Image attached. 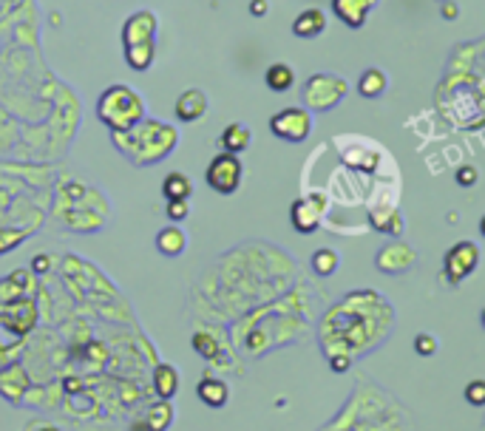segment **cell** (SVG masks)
<instances>
[{
    "label": "cell",
    "mask_w": 485,
    "mask_h": 431,
    "mask_svg": "<svg viewBox=\"0 0 485 431\" xmlns=\"http://www.w3.org/2000/svg\"><path fill=\"white\" fill-rule=\"evenodd\" d=\"M378 4V0H332V12L338 15V20H344L349 29H361L366 23L369 9Z\"/></svg>",
    "instance_id": "8"
},
{
    "label": "cell",
    "mask_w": 485,
    "mask_h": 431,
    "mask_svg": "<svg viewBox=\"0 0 485 431\" xmlns=\"http://www.w3.org/2000/svg\"><path fill=\"white\" fill-rule=\"evenodd\" d=\"M465 400H468L474 408L485 406V380H471V383L465 386Z\"/></svg>",
    "instance_id": "24"
},
{
    "label": "cell",
    "mask_w": 485,
    "mask_h": 431,
    "mask_svg": "<svg viewBox=\"0 0 485 431\" xmlns=\"http://www.w3.org/2000/svg\"><path fill=\"white\" fill-rule=\"evenodd\" d=\"M204 111H207V97L199 88H190L176 100V117L182 122H196Z\"/></svg>",
    "instance_id": "11"
},
{
    "label": "cell",
    "mask_w": 485,
    "mask_h": 431,
    "mask_svg": "<svg viewBox=\"0 0 485 431\" xmlns=\"http://www.w3.org/2000/svg\"><path fill=\"white\" fill-rule=\"evenodd\" d=\"M479 233L485 236V216H482V219H479Z\"/></svg>",
    "instance_id": "32"
},
{
    "label": "cell",
    "mask_w": 485,
    "mask_h": 431,
    "mask_svg": "<svg viewBox=\"0 0 485 431\" xmlns=\"http://www.w3.org/2000/svg\"><path fill=\"white\" fill-rule=\"evenodd\" d=\"M414 250H409L406 244H400V242H392V244H386L380 253H378V259H375V264H378V270H383V273H406L411 264H414Z\"/></svg>",
    "instance_id": "7"
},
{
    "label": "cell",
    "mask_w": 485,
    "mask_h": 431,
    "mask_svg": "<svg viewBox=\"0 0 485 431\" xmlns=\"http://www.w3.org/2000/svg\"><path fill=\"white\" fill-rule=\"evenodd\" d=\"M187 213H190L187 199H173V201H168V207H165V216H168L170 222H185Z\"/></svg>",
    "instance_id": "23"
},
{
    "label": "cell",
    "mask_w": 485,
    "mask_h": 431,
    "mask_svg": "<svg viewBox=\"0 0 485 431\" xmlns=\"http://www.w3.org/2000/svg\"><path fill=\"white\" fill-rule=\"evenodd\" d=\"M270 131L287 142H304L312 131V119L304 108H284L270 119Z\"/></svg>",
    "instance_id": "5"
},
{
    "label": "cell",
    "mask_w": 485,
    "mask_h": 431,
    "mask_svg": "<svg viewBox=\"0 0 485 431\" xmlns=\"http://www.w3.org/2000/svg\"><path fill=\"white\" fill-rule=\"evenodd\" d=\"M97 114L100 119L114 131V134H128L136 128V122L142 119V100L125 88V85H114L108 88L100 102H97Z\"/></svg>",
    "instance_id": "1"
},
{
    "label": "cell",
    "mask_w": 485,
    "mask_h": 431,
    "mask_svg": "<svg viewBox=\"0 0 485 431\" xmlns=\"http://www.w3.org/2000/svg\"><path fill=\"white\" fill-rule=\"evenodd\" d=\"M414 349H417V355H423V358H431V355L437 352V341H434L431 335L420 332V335L414 338Z\"/></svg>",
    "instance_id": "25"
},
{
    "label": "cell",
    "mask_w": 485,
    "mask_h": 431,
    "mask_svg": "<svg viewBox=\"0 0 485 431\" xmlns=\"http://www.w3.org/2000/svg\"><path fill=\"white\" fill-rule=\"evenodd\" d=\"M386 85H389V80H386V74H383L380 69H366V71L361 74V80H358V91H361V97H366V100L380 97V94L386 91Z\"/></svg>",
    "instance_id": "15"
},
{
    "label": "cell",
    "mask_w": 485,
    "mask_h": 431,
    "mask_svg": "<svg viewBox=\"0 0 485 431\" xmlns=\"http://www.w3.org/2000/svg\"><path fill=\"white\" fill-rule=\"evenodd\" d=\"M153 386H156L159 400H170L179 391V372L170 363H159L153 369Z\"/></svg>",
    "instance_id": "13"
},
{
    "label": "cell",
    "mask_w": 485,
    "mask_h": 431,
    "mask_svg": "<svg viewBox=\"0 0 485 431\" xmlns=\"http://www.w3.org/2000/svg\"><path fill=\"white\" fill-rule=\"evenodd\" d=\"M196 394H199V400H201L204 406H210V408H221V406L227 403V397H230V389H227V383H224V380L204 374V380H199V386H196Z\"/></svg>",
    "instance_id": "12"
},
{
    "label": "cell",
    "mask_w": 485,
    "mask_h": 431,
    "mask_svg": "<svg viewBox=\"0 0 485 431\" xmlns=\"http://www.w3.org/2000/svg\"><path fill=\"white\" fill-rule=\"evenodd\" d=\"M477 179H479V173H477V167H474V165H460V167H457V184H462V187H474V184H477Z\"/></svg>",
    "instance_id": "26"
},
{
    "label": "cell",
    "mask_w": 485,
    "mask_h": 431,
    "mask_svg": "<svg viewBox=\"0 0 485 431\" xmlns=\"http://www.w3.org/2000/svg\"><path fill=\"white\" fill-rule=\"evenodd\" d=\"M477 264H479V250H477V244H471V242H457V244L445 253V259H443V273H445L448 284H460L462 278H468V276L477 270Z\"/></svg>",
    "instance_id": "4"
},
{
    "label": "cell",
    "mask_w": 485,
    "mask_h": 431,
    "mask_svg": "<svg viewBox=\"0 0 485 431\" xmlns=\"http://www.w3.org/2000/svg\"><path fill=\"white\" fill-rule=\"evenodd\" d=\"M125 57H128V66H131V69L145 71V69L153 63V40L136 43V46H125Z\"/></svg>",
    "instance_id": "19"
},
{
    "label": "cell",
    "mask_w": 485,
    "mask_h": 431,
    "mask_svg": "<svg viewBox=\"0 0 485 431\" xmlns=\"http://www.w3.org/2000/svg\"><path fill=\"white\" fill-rule=\"evenodd\" d=\"M312 270L318 273V276H332L335 270H338V253L335 250H329V247H324V250H318L315 256H312Z\"/></svg>",
    "instance_id": "21"
},
{
    "label": "cell",
    "mask_w": 485,
    "mask_h": 431,
    "mask_svg": "<svg viewBox=\"0 0 485 431\" xmlns=\"http://www.w3.org/2000/svg\"><path fill=\"white\" fill-rule=\"evenodd\" d=\"M250 15L253 18H264L267 15V0H250Z\"/></svg>",
    "instance_id": "28"
},
{
    "label": "cell",
    "mask_w": 485,
    "mask_h": 431,
    "mask_svg": "<svg viewBox=\"0 0 485 431\" xmlns=\"http://www.w3.org/2000/svg\"><path fill=\"white\" fill-rule=\"evenodd\" d=\"M344 94H346V83L341 77H332V74H315L304 85V102L318 108V111L338 105Z\"/></svg>",
    "instance_id": "2"
},
{
    "label": "cell",
    "mask_w": 485,
    "mask_h": 431,
    "mask_svg": "<svg viewBox=\"0 0 485 431\" xmlns=\"http://www.w3.org/2000/svg\"><path fill=\"white\" fill-rule=\"evenodd\" d=\"M173 411H170V403L168 400H159L156 406H151L148 411V431H165L168 423H170Z\"/></svg>",
    "instance_id": "20"
},
{
    "label": "cell",
    "mask_w": 485,
    "mask_h": 431,
    "mask_svg": "<svg viewBox=\"0 0 485 431\" xmlns=\"http://www.w3.org/2000/svg\"><path fill=\"white\" fill-rule=\"evenodd\" d=\"M386 230H389L392 236H400V233H403V222H400V216H395V219L389 222V228H386Z\"/></svg>",
    "instance_id": "31"
},
{
    "label": "cell",
    "mask_w": 485,
    "mask_h": 431,
    "mask_svg": "<svg viewBox=\"0 0 485 431\" xmlns=\"http://www.w3.org/2000/svg\"><path fill=\"white\" fill-rule=\"evenodd\" d=\"M250 128H245L241 122H233V125H227L224 128V134H221V148L227 150V153H241V150H247L250 148Z\"/></svg>",
    "instance_id": "14"
},
{
    "label": "cell",
    "mask_w": 485,
    "mask_h": 431,
    "mask_svg": "<svg viewBox=\"0 0 485 431\" xmlns=\"http://www.w3.org/2000/svg\"><path fill=\"white\" fill-rule=\"evenodd\" d=\"M190 193H193V184H190V179H187L185 173H170V176H165V182H162V196H165L168 201H173V199H190Z\"/></svg>",
    "instance_id": "17"
},
{
    "label": "cell",
    "mask_w": 485,
    "mask_h": 431,
    "mask_svg": "<svg viewBox=\"0 0 485 431\" xmlns=\"http://www.w3.org/2000/svg\"><path fill=\"white\" fill-rule=\"evenodd\" d=\"M321 213H324V199L321 196H307V199H298L290 210L293 216V228L298 233H315L318 225H321Z\"/></svg>",
    "instance_id": "6"
},
{
    "label": "cell",
    "mask_w": 485,
    "mask_h": 431,
    "mask_svg": "<svg viewBox=\"0 0 485 431\" xmlns=\"http://www.w3.org/2000/svg\"><path fill=\"white\" fill-rule=\"evenodd\" d=\"M329 366L335 372H346L349 369V355H338V358H329Z\"/></svg>",
    "instance_id": "29"
},
{
    "label": "cell",
    "mask_w": 485,
    "mask_h": 431,
    "mask_svg": "<svg viewBox=\"0 0 485 431\" xmlns=\"http://www.w3.org/2000/svg\"><path fill=\"white\" fill-rule=\"evenodd\" d=\"M207 184L216 190V193H221V196H230V193H235L238 190V184H241V162H238V156L235 153H218L210 165H207Z\"/></svg>",
    "instance_id": "3"
},
{
    "label": "cell",
    "mask_w": 485,
    "mask_h": 431,
    "mask_svg": "<svg viewBox=\"0 0 485 431\" xmlns=\"http://www.w3.org/2000/svg\"><path fill=\"white\" fill-rule=\"evenodd\" d=\"M264 80H267V88H270V91H290L293 83H296V71H293L287 63H273V66L267 69Z\"/></svg>",
    "instance_id": "16"
},
{
    "label": "cell",
    "mask_w": 485,
    "mask_h": 431,
    "mask_svg": "<svg viewBox=\"0 0 485 431\" xmlns=\"http://www.w3.org/2000/svg\"><path fill=\"white\" fill-rule=\"evenodd\" d=\"M156 247H159V253H165V256H179V253L185 250V233H182L179 228H165V230H159V236H156Z\"/></svg>",
    "instance_id": "18"
},
{
    "label": "cell",
    "mask_w": 485,
    "mask_h": 431,
    "mask_svg": "<svg viewBox=\"0 0 485 431\" xmlns=\"http://www.w3.org/2000/svg\"><path fill=\"white\" fill-rule=\"evenodd\" d=\"M32 267H35V273H49V267H52V261H49V256H35V261H32Z\"/></svg>",
    "instance_id": "30"
},
{
    "label": "cell",
    "mask_w": 485,
    "mask_h": 431,
    "mask_svg": "<svg viewBox=\"0 0 485 431\" xmlns=\"http://www.w3.org/2000/svg\"><path fill=\"white\" fill-rule=\"evenodd\" d=\"M479 324H482V329H485V309H482V315H479Z\"/></svg>",
    "instance_id": "33"
},
{
    "label": "cell",
    "mask_w": 485,
    "mask_h": 431,
    "mask_svg": "<svg viewBox=\"0 0 485 431\" xmlns=\"http://www.w3.org/2000/svg\"><path fill=\"white\" fill-rule=\"evenodd\" d=\"M327 29V15L321 9H307L293 20V35L301 40H315Z\"/></svg>",
    "instance_id": "10"
},
{
    "label": "cell",
    "mask_w": 485,
    "mask_h": 431,
    "mask_svg": "<svg viewBox=\"0 0 485 431\" xmlns=\"http://www.w3.org/2000/svg\"><path fill=\"white\" fill-rule=\"evenodd\" d=\"M153 35H156V18H153L151 12H136V15L125 23V32H122L125 46L148 43V40H153Z\"/></svg>",
    "instance_id": "9"
},
{
    "label": "cell",
    "mask_w": 485,
    "mask_h": 431,
    "mask_svg": "<svg viewBox=\"0 0 485 431\" xmlns=\"http://www.w3.org/2000/svg\"><path fill=\"white\" fill-rule=\"evenodd\" d=\"M190 343H193V349L201 355V358H216L218 355V346H216V338L213 335H207V332H196L193 338H190Z\"/></svg>",
    "instance_id": "22"
},
{
    "label": "cell",
    "mask_w": 485,
    "mask_h": 431,
    "mask_svg": "<svg viewBox=\"0 0 485 431\" xmlns=\"http://www.w3.org/2000/svg\"><path fill=\"white\" fill-rule=\"evenodd\" d=\"M457 4H454V0H443V6H440V15L445 18V20H454L457 18Z\"/></svg>",
    "instance_id": "27"
}]
</instances>
